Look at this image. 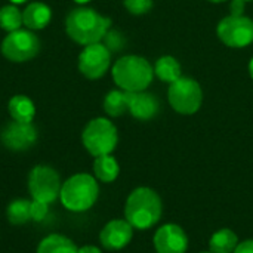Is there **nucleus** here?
I'll use <instances>...</instances> for the list:
<instances>
[{
    "label": "nucleus",
    "instance_id": "obj_18",
    "mask_svg": "<svg viewBox=\"0 0 253 253\" xmlns=\"http://www.w3.org/2000/svg\"><path fill=\"white\" fill-rule=\"evenodd\" d=\"M119 172H120V166H119L117 160L111 154L95 157V162H93V173H95V178L98 181L105 182V184H110V182H113V181L117 179Z\"/></svg>",
    "mask_w": 253,
    "mask_h": 253
},
{
    "label": "nucleus",
    "instance_id": "obj_12",
    "mask_svg": "<svg viewBox=\"0 0 253 253\" xmlns=\"http://www.w3.org/2000/svg\"><path fill=\"white\" fill-rule=\"evenodd\" d=\"M157 253H185L188 249V237L176 224L162 225L153 239Z\"/></svg>",
    "mask_w": 253,
    "mask_h": 253
},
{
    "label": "nucleus",
    "instance_id": "obj_6",
    "mask_svg": "<svg viewBox=\"0 0 253 253\" xmlns=\"http://www.w3.org/2000/svg\"><path fill=\"white\" fill-rule=\"evenodd\" d=\"M170 107L179 114H194L199 111L203 102V92L200 84L191 79L181 76L178 80L170 83L168 90Z\"/></svg>",
    "mask_w": 253,
    "mask_h": 253
},
{
    "label": "nucleus",
    "instance_id": "obj_2",
    "mask_svg": "<svg viewBox=\"0 0 253 253\" xmlns=\"http://www.w3.org/2000/svg\"><path fill=\"white\" fill-rule=\"evenodd\" d=\"M162 209V199L154 190L148 187H138L126 200L125 219L135 230H148L159 222Z\"/></svg>",
    "mask_w": 253,
    "mask_h": 253
},
{
    "label": "nucleus",
    "instance_id": "obj_23",
    "mask_svg": "<svg viewBox=\"0 0 253 253\" xmlns=\"http://www.w3.org/2000/svg\"><path fill=\"white\" fill-rule=\"evenodd\" d=\"M24 25L22 22V12L19 10V7L13 3L6 4L3 7H0V28L12 33L19 30Z\"/></svg>",
    "mask_w": 253,
    "mask_h": 253
},
{
    "label": "nucleus",
    "instance_id": "obj_24",
    "mask_svg": "<svg viewBox=\"0 0 253 253\" xmlns=\"http://www.w3.org/2000/svg\"><path fill=\"white\" fill-rule=\"evenodd\" d=\"M102 44L113 53V52H119V50H122L123 49V46H125V37H123V34L120 33V31H117V30H108L107 33H105V36H104V39H102Z\"/></svg>",
    "mask_w": 253,
    "mask_h": 253
},
{
    "label": "nucleus",
    "instance_id": "obj_1",
    "mask_svg": "<svg viewBox=\"0 0 253 253\" xmlns=\"http://www.w3.org/2000/svg\"><path fill=\"white\" fill-rule=\"evenodd\" d=\"M111 28V19L90 7H76L65 18L67 36L83 46L102 42Z\"/></svg>",
    "mask_w": 253,
    "mask_h": 253
},
{
    "label": "nucleus",
    "instance_id": "obj_14",
    "mask_svg": "<svg viewBox=\"0 0 253 253\" xmlns=\"http://www.w3.org/2000/svg\"><path fill=\"white\" fill-rule=\"evenodd\" d=\"M160 110L159 99L145 90L127 92V111L138 120H151Z\"/></svg>",
    "mask_w": 253,
    "mask_h": 253
},
{
    "label": "nucleus",
    "instance_id": "obj_25",
    "mask_svg": "<svg viewBox=\"0 0 253 253\" xmlns=\"http://www.w3.org/2000/svg\"><path fill=\"white\" fill-rule=\"evenodd\" d=\"M125 7L132 15H144L148 13L153 7V0H123Z\"/></svg>",
    "mask_w": 253,
    "mask_h": 253
},
{
    "label": "nucleus",
    "instance_id": "obj_34",
    "mask_svg": "<svg viewBox=\"0 0 253 253\" xmlns=\"http://www.w3.org/2000/svg\"><path fill=\"white\" fill-rule=\"evenodd\" d=\"M242 1H245V3H246V1H252V0H242Z\"/></svg>",
    "mask_w": 253,
    "mask_h": 253
},
{
    "label": "nucleus",
    "instance_id": "obj_16",
    "mask_svg": "<svg viewBox=\"0 0 253 253\" xmlns=\"http://www.w3.org/2000/svg\"><path fill=\"white\" fill-rule=\"evenodd\" d=\"M7 111L15 122L33 123L36 116V105L27 95H15L7 104Z\"/></svg>",
    "mask_w": 253,
    "mask_h": 253
},
{
    "label": "nucleus",
    "instance_id": "obj_33",
    "mask_svg": "<svg viewBox=\"0 0 253 253\" xmlns=\"http://www.w3.org/2000/svg\"><path fill=\"white\" fill-rule=\"evenodd\" d=\"M208 1H212V3H221V1H225V0H208Z\"/></svg>",
    "mask_w": 253,
    "mask_h": 253
},
{
    "label": "nucleus",
    "instance_id": "obj_30",
    "mask_svg": "<svg viewBox=\"0 0 253 253\" xmlns=\"http://www.w3.org/2000/svg\"><path fill=\"white\" fill-rule=\"evenodd\" d=\"M249 74H251V77L253 79V58L251 59V62H249Z\"/></svg>",
    "mask_w": 253,
    "mask_h": 253
},
{
    "label": "nucleus",
    "instance_id": "obj_5",
    "mask_svg": "<svg viewBox=\"0 0 253 253\" xmlns=\"http://www.w3.org/2000/svg\"><path fill=\"white\" fill-rule=\"evenodd\" d=\"M82 142L93 157L111 154L119 142V133L114 123L105 117L90 120L82 133Z\"/></svg>",
    "mask_w": 253,
    "mask_h": 253
},
{
    "label": "nucleus",
    "instance_id": "obj_32",
    "mask_svg": "<svg viewBox=\"0 0 253 253\" xmlns=\"http://www.w3.org/2000/svg\"><path fill=\"white\" fill-rule=\"evenodd\" d=\"M76 3H79V4H84V3H89L90 0H74Z\"/></svg>",
    "mask_w": 253,
    "mask_h": 253
},
{
    "label": "nucleus",
    "instance_id": "obj_28",
    "mask_svg": "<svg viewBox=\"0 0 253 253\" xmlns=\"http://www.w3.org/2000/svg\"><path fill=\"white\" fill-rule=\"evenodd\" d=\"M233 253H253V240H245L239 243Z\"/></svg>",
    "mask_w": 253,
    "mask_h": 253
},
{
    "label": "nucleus",
    "instance_id": "obj_4",
    "mask_svg": "<svg viewBox=\"0 0 253 253\" xmlns=\"http://www.w3.org/2000/svg\"><path fill=\"white\" fill-rule=\"evenodd\" d=\"M99 197V185L89 173H76L62 182L59 200L70 212L89 211Z\"/></svg>",
    "mask_w": 253,
    "mask_h": 253
},
{
    "label": "nucleus",
    "instance_id": "obj_19",
    "mask_svg": "<svg viewBox=\"0 0 253 253\" xmlns=\"http://www.w3.org/2000/svg\"><path fill=\"white\" fill-rule=\"evenodd\" d=\"M239 245V237L230 228L218 230L209 242V248L212 253H233Z\"/></svg>",
    "mask_w": 253,
    "mask_h": 253
},
{
    "label": "nucleus",
    "instance_id": "obj_15",
    "mask_svg": "<svg viewBox=\"0 0 253 253\" xmlns=\"http://www.w3.org/2000/svg\"><path fill=\"white\" fill-rule=\"evenodd\" d=\"M50 19L52 10L46 3L42 1H33L22 10V22L31 31L43 30L49 25Z\"/></svg>",
    "mask_w": 253,
    "mask_h": 253
},
{
    "label": "nucleus",
    "instance_id": "obj_21",
    "mask_svg": "<svg viewBox=\"0 0 253 253\" xmlns=\"http://www.w3.org/2000/svg\"><path fill=\"white\" fill-rule=\"evenodd\" d=\"M31 202L25 199H16L9 203L6 209V218L10 224L13 225H24L28 221H31V213H30Z\"/></svg>",
    "mask_w": 253,
    "mask_h": 253
},
{
    "label": "nucleus",
    "instance_id": "obj_22",
    "mask_svg": "<svg viewBox=\"0 0 253 253\" xmlns=\"http://www.w3.org/2000/svg\"><path fill=\"white\" fill-rule=\"evenodd\" d=\"M104 111L110 117H120L127 111V92L110 90L104 98Z\"/></svg>",
    "mask_w": 253,
    "mask_h": 253
},
{
    "label": "nucleus",
    "instance_id": "obj_35",
    "mask_svg": "<svg viewBox=\"0 0 253 253\" xmlns=\"http://www.w3.org/2000/svg\"><path fill=\"white\" fill-rule=\"evenodd\" d=\"M202 253H212V252H202Z\"/></svg>",
    "mask_w": 253,
    "mask_h": 253
},
{
    "label": "nucleus",
    "instance_id": "obj_13",
    "mask_svg": "<svg viewBox=\"0 0 253 253\" xmlns=\"http://www.w3.org/2000/svg\"><path fill=\"white\" fill-rule=\"evenodd\" d=\"M133 230L135 228L126 219H113L101 230L99 242L107 251H120L130 243Z\"/></svg>",
    "mask_w": 253,
    "mask_h": 253
},
{
    "label": "nucleus",
    "instance_id": "obj_3",
    "mask_svg": "<svg viewBox=\"0 0 253 253\" xmlns=\"http://www.w3.org/2000/svg\"><path fill=\"white\" fill-rule=\"evenodd\" d=\"M114 83L125 92L145 90L154 77L151 64L138 55H126L117 59L111 70Z\"/></svg>",
    "mask_w": 253,
    "mask_h": 253
},
{
    "label": "nucleus",
    "instance_id": "obj_31",
    "mask_svg": "<svg viewBox=\"0 0 253 253\" xmlns=\"http://www.w3.org/2000/svg\"><path fill=\"white\" fill-rule=\"evenodd\" d=\"M27 0H10V3H13V4H21V3H25Z\"/></svg>",
    "mask_w": 253,
    "mask_h": 253
},
{
    "label": "nucleus",
    "instance_id": "obj_17",
    "mask_svg": "<svg viewBox=\"0 0 253 253\" xmlns=\"http://www.w3.org/2000/svg\"><path fill=\"white\" fill-rule=\"evenodd\" d=\"M76 243L62 234H49L37 246V253H77Z\"/></svg>",
    "mask_w": 253,
    "mask_h": 253
},
{
    "label": "nucleus",
    "instance_id": "obj_29",
    "mask_svg": "<svg viewBox=\"0 0 253 253\" xmlns=\"http://www.w3.org/2000/svg\"><path fill=\"white\" fill-rule=\"evenodd\" d=\"M77 253H102L99 248L96 246H92V245H86V246H82L79 248V252Z\"/></svg>",
    "mask_w": 253,
    "mask_h": 253
},
{
    "label": "nucleus",
    "instance_id": "obj_10",
    "mask_svg": "<svg viewBox=\"0 0 253 253\" xmlns=\"http://www.w3.org/2000/svg\"><path fill=\"white\" fill-rule=\"evenodd\" d=\"M110 64L111 52L101 42L84 46L79 55V71L90 80L101 79L108 71Z\"/></svg>",
    "mask_w": 253,
    "mask_h": 253
},
{
    "label": "nucleus",
    "instance_id": "obj_9",
    "mask_svg": "<svg viewBox=\"0 0 253 253\" xmlns=\"http://www.w3.org/2000/svg\"><path fill=\"white\" fill-rule=\"evenodd\" d=\"M219 40L230 47H245L253 43V19L249 16L228 15L216 27Z\"/></svg>",
    "mask_w": 253,
    "mask_h": 253
},
{
    "label": "nucleus",
    "instance_id": "obj_20",
    "mask_svg": "<svg viewBox=\"0 0 253 253\" xmlns=\"http://www.w3.org/2000/svg\"><path fill=\"white\" fill-rule=\"evenodd\" d=\"M154 74L162 82L170 84L181 77V65L173 56L166 55V56H162L157 59V62L154 65Z\"/></svg>",
    "mask_w": 253,
    "mask_h": 253
},
{
    "label": "nucleus",
    "instance_id": "obj_8",
    "mask_svg": "<svg viewBox=\"0 0 253 253\" xmlns=\"http://www.w3.org/2000/svg\"><path fill=\"white\" fill-rule=\"evenodd\" d=\"M40 39L31 30L19 28L7 33L1 42V53L10 62H27L40 52Z\"/></svg>",
    "mask_w": 253,
    "mask_h": 253
},
{
    "label": "nucleus",
    "instance_id": "obj_11",
    "mask_svg": "<svg viewBox=\"0 0 253 253\" xmlns=\"http://www.w3.org/2000/svg\"><path fill=\"white\" fill-rule=\"evenodd\" d=\"M37 129L33 123L9 122L0 132L1 144L10 151H25L37 141Z\"/></svg>",
    "mask_w": 253,
    "mask_h": 253
},
{
    "label": "nucleus",
    "instance_id": "obj_7",
    "mask_svg": "<svg viewBox=\"0 0 253 253\" xmlns=\"http://www.w3.org/2000/svg\"><path fill=\"white\" fill-rule=\"evenodd\" d=\"M61 187H62L61 176L53 168L46 165H39L30 170L28 191L33 200L50 205L56 199H59Z\"/></svg>",
    "mask_w": 253,
    "mask_h": 253
},
{
    "label": "nucleus",
    "instance_id": "obj_27",
    "mask_svg": "<svg viewBox=\"0 0 253 253\" xmlns=\"http://www.w3.org/2000/svg\"><path fill=\"white\" fill-rule=\"evenodd\" d=\"M230 10H231V15H234V16L243 15L245 1H242V0H231V3H230Z\"/></svg>",
    "mask_w": 253,
    "mask_h": 253
},
{
    "label": "nucleus",
    "instance_id": "obj_26",
    "mask_svg": "<svg viewBox=\"0 0 253 253\" xmlns=\"http://www.w3.org/2000/svg\"><path fill=\"white\" fill-rule=\"evenodd\" d=\"M49 212V205L47 203H43V202H37V200H33L31 202V208H30V213H31V221L34 222H40L46 218Z\"/></svg>",
    "mask_w": 253,
    "mask_h": 253
}]
</instances>
